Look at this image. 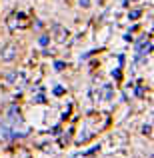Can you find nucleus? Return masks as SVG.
I'll list each match as a JSON object with an SVG mask.
<instances>
[{"label":"nucleus","mask_w":154,"mask_h":158,"mask_svg":"<svg viewBox=\"0 0 154 158\" xmlns=\"http://www.w3.org/2000/svg\"><path fill=\"white\" fill-rule=\"evenodd\" d=\"M16 56V46H12V44H10V46H6V48H4V52H2V60H12V58H14Z\"/></svg>","instance_id":"obj_1"},{"label":"nucleus","mask_w":154,"mask_h":158,"mask_svg":"<svg viewBox=\"0 0 154 158\" xmlns=\"http://www.w3.org/2000/svg\"><path fill=\"white\" fill-rule=\"evenodd\" d=\"M138 16H140L138 10H136V12H130V18H138Z\"/></svg>","instance_id":"obj_2"}]
</instances>
